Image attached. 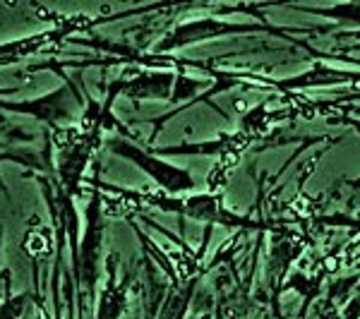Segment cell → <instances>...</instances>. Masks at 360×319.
<instances>
[{
  "label": "cell",
  "instance_id": "1",
  "mask_svg": "<svg viewBox=\"0 0 360 319\" xmlns=\"http://www.w3.org/2000/svg\"><path fill=\"white\" fill-rule=\"evenodd\" d=\"M63 79L65 82L51 94L25 98V101H5V98H0V111L15 115H32V118L41 120L49 127H63L65 123L79 120L84 108V91H79L77 82L72 77H68V74Z\"/></svg>",
  "mask_w": 360,
  "mask_h": 319
},
{
  "label": "cell",
  "instance_id": "2",
  "mask_svg": "<svg viewBox=\"0 0 360 319\" xmlns=\"http://www.w3.org/2000/svg\"><path fill=\"white\" fill-rule=\"evenodd\" d=\"M103 147H106L111 154L120 156V159L130 161V164L137 166L142 173H147V176L161 188V193L178 195V193H183V190L193 188V178H190L188 171L176 168L173 164H168V161L159 159L154 152H147V149L137 147L132 139L111 135V137L103 139Z\"/></svg>",
  "mask_w": 360,
  "mask_h": 319
},
{
  "label": "cell",
  "instance_id": "3",
  "mask_svg": "<svg viewBox=\"0 0 360 319\" xmlns=\"http://www.w3.org/2000/svg\"><path fill=\"white\" fill-rule=\"evenodd\" d=\"M176 82V72L171 70H152L139 65H125L118 77L108 82L111 94L125 96L130 101H144V98H171V84Z\"/></svg>",
  "mask_w": 360,
  "mask_h": 319
},
{
  "label": "cell",
  "instance_id": "4",
  "mask_svg": "<svg viewBox=\"0 0 360 319\" xmlns=\"http://www.w3.org/2000/svg\"><path fill=\"white\" fill-rule=\"evenodd\" d=\"M115 269H118V254L108 257V283L101 288L98 310L94 319H120L127 310V295H130V276L123 283H115Z\"/></svg>",
  "mask_w": 360,
  "mask_h": 319
}]
</instances>
